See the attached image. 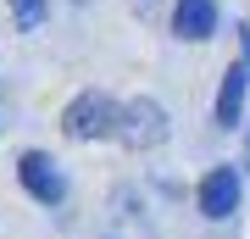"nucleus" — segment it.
<instances>
[{"label":"nucleus","instance_id":"f257e3e1","mask_svg":"<svg viewBox=\"0 0 250 239\" xmlns=\"http://www.w3.org/2000/svg\"><path fill=\"white\" fill-rule=\"evenodd\" d=\"M117 117H123V106H117L111 95H100V89H83V95L67 100L62 111V133L67 139H106V133H117Z\"/></svg>","mask_w":250,"mask_h":239},{"label":"nucleus","instance_id":"f03ea898","mask_svg":"<svg viewBox=\"0 0 250 239\" xmlns=\"http://www.w3.org/2000/svg\"><path fill=\"white\" fill-rule=\"evenodd\" d=\"M117 139H123L128 151H161V145H167V106L150 100V95L128 100L123 117H117Z\"/></svg>","mask_w":250,"mask_h":239},{"label":"nucleus","instance_id":"7ed1b4c3","mask_svg":"<svg viewBox=\"0 0 250 239\" xmlns=\"http://www.w3.org/2000/svg\"><path fill=\"white\" fill-rule=\"evenodd\" d=\"M17 178H22V189H28L39 206H62V195H67V178H62V167H56L45 151H28V156L17 161Z\"/></svg>","mask_w":250,"mask_h":239},{"label":"nucleus","instance_id":"20e7f679","mask_svg":"<svg viewBox=\"0 0 250 239\" xmlns=\"http://www.w3.org/2000/svg\"><path fill=\"white\" fill-rule=\"evenodd\" d=\"M239 212V167H211L200 178V217L223 222Z\"/></svg>","mask_w":250,"mask_h":239},{"label":"nucleus","instance_id":"39448f33","mask_svg":"<svg viewBox=\"0 0 250 239\" xmlns=\"http://www.w3.org/2000/svg\"><path fill=\"white\" fill-rule=\"evenodd\" d=\"M245 95H250V62H233L223 72V89H217V128H239Z\"/></svg>","mask_w":250,"mask_h":239},{"label":"nucleus","instance_id":"423d86ee","mask_svg":"<svg viewBox=\"0 0 250 239\" xmlns=\"http://www.w3.org/2000/svg\"><path fill=\"white\" fill-rule=\"evenodd\" d=\"M172 34L189 39V44L211 39L217 34V0H178L172 6Z\"/></svg>","mask_w":250,"mask_h":239},{"label":"nucleus","instance_id":"0eeeda50","mask_svg":"<svg viewBox=\"0 0 250 239\" xmlns=\"http://www.w3.org/2000/svg\"><path fill=\"white\" fill-rule=\"evenodd\" d=\"M6 11H11V22L22 28V34H39L50 17V0H6Z\"/></svg>","mask_w":250,"mask_h":239},{"label":"nucleus","instance_id":"6e6552de","mask_svg":"<svg viewBox=\"0 0 250 239\" xmlns=\"http://www.w3.org/2000/svg\"><path fill=\"white\" fill-rule=\"evenodd\" d=\"M245 167H250V139H245Z\"/></svg>","mask_w":250,"mask_h":239}]
</instances>
